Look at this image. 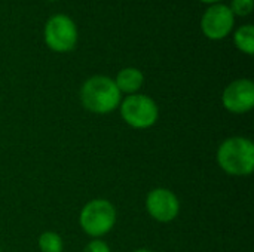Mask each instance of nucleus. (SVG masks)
<instances>
[{"label": "nucleus", "mask_w": 254, "mask_h": 252, "mask_svg": "<svg viewBox=\"0 0 254 252\" xmlns=\"http://www.w3.org/2000/svg\"><path fill=\"white\" fill-rule=\"evenodd\" d=\"M113 80L121 94L134 95V94H138V91L143 88L144 74L141 73V70L135 67H125L116 74Z\"/></svg>", "instance_id": "9"}, {"label": "nucleus", "mask_w": 254, "mask_h": 252, "mask_svg": "<svg viewBox=\"0 0 254 252\" xmlns=\"http://www.w3.org/2000/svg\"><path fill=\"white\" fill-rule=\"evenodd\" d=\"M121 101L122 94L109 76H92L80 88V102L83 108L94 114H109L119 108Z\"/></svg>", "instance_id": "1"}, {"label": "nucleus", "mask_w": 254, "mask_h": 252, "mask_svg": "<svg viewBox=\"0 0 254 252\" xmlns=\"http://www.w3.org/2000/svg\"><path fill=\"white\" fill-rule=\"evenodd\" d=\"M83 252H112L110 247L101 241V239H92L91 242H88V245L85 247Z\"/></svg>", "instance_id": "13"}, {"label": "nucleus", "mask_w": 254, "mask_h": 252, "mask_svg": "<svg viewBox=\"0 0 254 252\" xmlns=\"http://www.w3.org/2000/svg\"><path fill=\"white\" fill-rule=\"evenodd\" d=\"M119 111L122 120L134 129H149L159 119L156 101L144 94L127 95L119 104Z\"/></svg>", "instance_id": "4"}, {"label": "nucleus", "mask_w": 254, "mask_h": 252, "mask_svg": "<svg viewBox=\"0 0 254 252\" xmlns=\"http://www.w3.org/2000/svg\"><path fill=\"white\" fill-rule=\"evenodd\" d=\"M49 1H58V0H49Z\"/></svg>", "instance_id": "16"}, {"label": "nucleus", "mask_w": 254, "mask_h": 252, "mask_svg": "<svg viewBox=\"0 0 254 252\" xmlns=\"http://www.w3.org/2000/svg\"><path fill=\"white\" fill-rule=\"evenodd\" d=\"M254 0H232L229 9L232 10L234 16H247L253 12Z\"/></svg>", "instance_id": "12"}, {"label": "nucleus", "mask_w": 254, "mask_h": 252, "mask_svg": "<svg viewBox=\"0 0 254 252\" xmlns=\"http://www.w3.org/2000/svg\"><path fill=\"white\" fill-rule=\"evenodd\" d=\"M234 43L235 46L246 55H253L254 53V27L252 24L241 25L235 33H234Z\"/></svg>", "instance_id": "10"}, {"label": "nucleus", "mask_w": 254, "mask_h": 252, "mask_svg": "<svg viewBox=\"0 0 254 252\" xmlns=\"http://www.w3.org/2000/svg\"><path fill=\"white\" fill-rule=\"evenodd\" d=\"M116 208L107 199L89 201L79 214V224L82 230L94 239H101L110 233L116 224Z\"/></svg>", "instance_id": "3"}, {"label": "nucleus", "mask_w": 254, "mask_h": 252, "mask_svg": "<svg viewBox=\"0 0 254 252\" xmlns=\"http://www.w3.org/2000/svg\"><path fill=\"white\" fill-rule=\"evenodd\" d=\"M235 25V16L229 6L223 3L210 4L201 18V31L210 40H222L231 34Z\"/></svg>", "instance_id": "6"}, {"label": "nucleus", "mask_w": 254, "mask_h": 252, "mask_svg": "<svg viewBox=\"0 0 254 252\" xmlns=\"http://www.w3.org/2000/svg\"><path fill=\"white\" fill-rule=\"evenodd\" d=\"M219 166L232 177H247L254 171V144L246 137H229L217 149Z\"/></svg>", "instance_id": "2"}, {"label": "nucleus", "mask_w": 254, "mask_h": 252, "mask_svg": "<svg viewBox=\"0 0 254 252\" xmlns=\"http://www.w3.org/2000/svg\"><path fill=\"white\" fill-rule=\"evenodd\" d=\"M146 209L155 221L171 223L180 212V201L170 189L156 187L146 198Z\"/></svg>", "instance_id": "7"}, {"label": "nucleus", "mask_w": 254, "mask_h": 252, "mask_svg": "<svg viewBox=\"0 0 254 252\" xmlns=\"http://www.w3.org/2000/svg\"><path fill=\"white\" fill-rule=\"evenodd\" d=\"M223 107L234 114H246L254 107V83L250 79L231 82L222 94Z\"/></svg>", "instance_id": "8"}, {"label": "nucleus", "mask_w": 254, "mask_h": 252, "mask_svg": "<svg viewBox=\"0 0 254 252\" xmlns=\"http://www.w3.org/2000/svg\"><path fill=\"white\" fill-rule=\"evenodd\" d=\"M45 43L46 46L58 53L70 52L77 43V27L74 21L64 13L52 15L45 24Z\"/></svg>", "instance_id": "5"}, {"label": "nucleus", "mask_w": 254, "mask_h": 252, "mask_svg": "<svg viewBox=\"0 0 254 252\" xmlns=\"http://www.w3.org/2000/svg\"><path fill=\"white\" fill-rule=\"evenodd\" d=\"M131 252H153V251H150V250H146V248H138V250H134V251H131Z\"/></svg>", "instance_id": "15"}, {"label": "nucleus", "mask_w": 254, "mask_h": 252, "mask_svg": "<svg viewBox=\"0 0 254 252\" xmlns=\"http://www.w3.org/2000/svg\"><path fill=\"white\" fill-rule=\"evenodd\" d=\"M39 248L42 252H63L64 242L57 232H43L39 236Z\"/></svg>", "instance_id": "11"}, {"label": "nucleus", "mask_w": 254, "mask_h": 252, "mask_svg": "<svg viewBox=\"0 0 254 252\" xmlns=\"http://www.w3.org/2000/svg\"><path fill=\"white\" fill-rule=\"evenodd\" d=\"M202 3H207V4H217V3H222L223 0H199Z\"/></svg>", "instance_id": "14"}, {"label": "nucleus", "mask_w": 254, "mask_h": 252, "mask_svg": "<svg viewBox=\"0 0 254 252\" xmlns=\"http://www.w3.org/2000/svg\"><path fill=\"white\" fill-rule=\"evenodd\" d=\"M0 252H1V248H0Z\"/></svg>", "instance_id": "17"}]
</instances>
